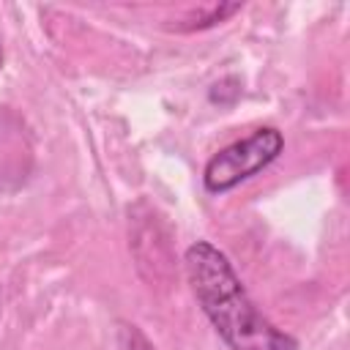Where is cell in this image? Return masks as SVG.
<instances>
[{"label": "cell", "mask_w": 350, "mask_h": 350, "mask_svg": "<svg viewBox=\"0 0 350 350\" xmlns=\"http://www.w3.org/2000/svg\"><path fill=\"white\" fill-rule=\"evenodd\" d=\"M282 150H284L282 131L273 126H262L249 137L213 153L202 170V186L211 194H224L238 183H243L246 178L257 175L260 170H265L271 161H276Z\"/></svg>", "instance_id": "2"}, {"label": "cell", "mask_w": 350, "mask_h": 350, "mask_svg": "<svg viewBox=\"0 0 350 350\" xmlns=\"http://www.w3.org/2000/svg\"><path fill=\"white\" fill-rule=\"evenodd\" d=\"M235 11H241V3H219V5H211V11L205 16H200L194 25H189V30H202V27H211L216 22H224Z\"/></svg>", "instance_id": "4"}, {"label": "cell", "mask_w": 350, "mask_h": 350, "mask_svg": "<svg viewBox=\"0 0 350 350\" xmlns=\"http://www.w3.org/2000/svg\"><path fill=\"white\" fill-rule=\"evenodd\" d=\"M0 66H3V49H0Z\"/></svg>", "instance_id": "5"}, {"label": "cell", "mask_w": 350, "mask_h": 350, "mask_svg": "<svg viewBox=\"0 0 350 350\" xmlns=\"http://www.w3.org/2000/svg\"><path fill=\"white\" fill-rule=\"evenodd\" d=\"M189 287L230 350H298V339L276 328L249 298L230 257L211 241H197L183 254Z\"/></svg>", "instance_id": "1"}, {"label": "cell", "mask_w": 350, "mask_h": 350, "mask_svg": "<svg viewBox=\"0 0 350 350\" xmlns=\"http://www.w3.org/2000/svg\"><path fill=\"white\" fill-rule=\"evenodd\" d=\"M118 342H120V350H156V347L148 342V336H145L137 325H129V323H120Z\"/></svg>", "instance_id": "3"}]
</instances>
